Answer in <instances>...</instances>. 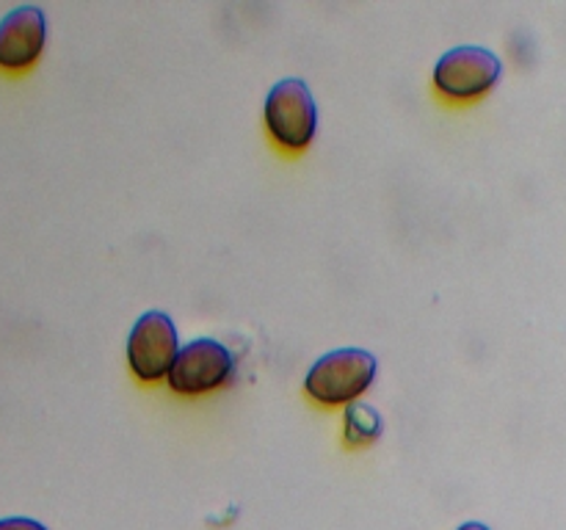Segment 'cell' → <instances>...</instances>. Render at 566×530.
<instances>
[{"label": "cell", "instance_id": "obj_1", "mask_svg": "<svg viewBox=\"0 0 566 530\" xmlns=\"http://www.w3.org/2000/svg\"><path fill=\"white\" fill-rule=\"evenodd\" d=\"M376 379V357L368 348L346 346L326 351L313 362L304 375V390L310 398L326 406L352 403L363 395Z\"/></svg>", "mask_w": 566, "mask_h": 530}, {"label": "cell", "instance_id": "obj_2", "mask_svg": "<svg viewBox=\"0 0 566 530\" xmlns=\"http://www.w3.org/2000/svg\"><path fill=\"white\" fill-rule=\"evenodd\" d=\"M265 127L285 149H304L318 127V105L302 77H282L265 94Z\"/></svg>", "mask_w": 566, "mask_h": 530}, {"label": "cell", "instance_id": "obj_3", "mask_svg": "<svg viewBox=\"0 0 566 530\" xmlns=\"http://www.w3.org/2000/svg\"><path fill=\"white\" fill-rule=\"evenodd\" d=\"M503 64L490 47L459 44L442 53L434 66V83L446 97L475 99L501 81Z\"/></svg>", "mask_w": 566, "mask_h": 530}, {"label": "cell", "instance_id": "obj_4", "mask_svg": "<svg viewBox=\"0 0 566 530\" xmlns=\"http://www.w3.org/2000/svg\"><path fill=\"white\" fill-rule=\"evenodd\" d=\"M177 351H180L177 326L164 309H147L138 315L127 335V362L138 379L158 381L169 375Z\"/></svg>", "mask_w": 566, "mask_h": 530}, {"label": "cell", "instance_id": "obj_5", "mask_svg": "<svg viewBox=\"0 0 566 530\" xmlns=\"http://www.w3.org/2000/svg\"><path fill=\"white\" fill-rule=\"evenodd\" d=\"M232 375V353L213 337H197L177 351L169 370V386L180 395L216 390Z\"/></svg>", "mask_w": 566, "mask_h": 530}, {"label": "cell", "instance_id": "obj_6", "mask_svg": "<svg viewBox=\"0 0 566 530\" xmlns=\"http://www.w3.org/2000/svg\"><path fill=\"white\" fill-rule=\"evenodd\" d=\"M48 39V17L39 6H17L0 20V66L22 70L42 55Z\"/></svg>", "mask_w": 566, "mask_h": 530}, {"label": "cell", "instance_id": "obj_7", "mask_svg": "<svg viewBox=\"0 0 566 530\" xmlns=\"http://www.w3.org/2000/svg\"><path fill=\"white\" fill-rule=\"evenodd\" d=\"M385 420H381L379 409L370 403L354 401L346 409V439L348 445H370L381 436Z\"/></svg>", "mask_w": 566, "mask_h": 530}, {"label": "cell", "instance_id": "obj_8", "mask_svg": "<svg viewBox=\"0 0 566 530\" xmlns=\"http://www.w3.org/2000/svg\"><path fill=\"white\" fill-rule=\"evenodd\" d=\"M0 530H48L42 522L28 517H6L0 519Z\"/></svg>", "mask_w": 566, "mask_h": 530}, {"label": "cell", "instance_id": "obj_9", "mask_svg": "<svg viewBox=\"0 0 566 530\" xmlns=\"http://www.w3.org/2000/svg\"><path fill=\"white\" fill-rule=\"evenodd\" d=\"M459 530H490L484 522H464L459 524Z\"/></svg>", "mask_w": 566, "mask_h": 530}]
</instances>
